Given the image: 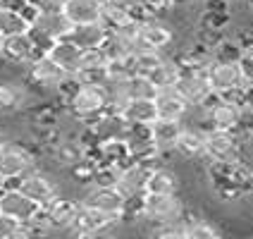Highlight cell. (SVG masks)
<instances>
[{
  "label": "cell",
  "instance_id": "1",
  "mask_svg": "<svg viewBox=\"0 0 253 239\" xmlns=\"http://www.w3.org/2000/svg\"><path fill=\"white\" fill-rule=\"evenodd\" d=\"M36 170V153L29 143L7 139L0 148V182L2 187H17V182Z\"/></svg>",
  "mask_w": 253,
  "mask_h": 239
},
{
  "label": "cell",
  "instance_id": "2",
  "mask_svg": "<svg viewBox=\"0 0 253 239\" xmlns=\"http://www.w3.org/2000/svg\"><path fill=\"white\" fill-rule=\"evenodd\" d=\"M67 113L72 120L88 125L96 117L108 113V96L103 86H82L72 94V98L67 100Z\"/></svg>",
  "mask_w": 253,
  "mask_h": 239
},
{
  "label": "cell",
  "instance_id": "3",
  "mask_svg": "<svg viewBox=\"0 0 253 239\" xmlns=\"http://www.w3.org/2000/svg\"><path fill=\"white\" fill-rule=\"evenodd\" d=\"M67 77H70V74H65L48 55H39L34 62L27 65L22 79H24V84H27L31 91H43V94L50 91V94H55L57 89H60V84H62Z\"/></svg>",
  "mask_w": 253,
  "mask_h": 239
},
{
  "label": "cell",
  "instance_id": "4",
  "mask_svg": "<svg viewBox=\"0 0 253 239\" xmlns=\"http://www.w3.org/2000/svg\"><path fill=\"white\" fill-rule=\"evenodd\" d=\"M186 213V206L179 194H172V196H155V194H143L141 201V218L146 223H151L153 227L169 223V220H177Z\"/></svg>",
  "mask_w": 253,
  "mask_h": 239
},
{
  "label": "cell",
  "instance_id": "5",
  "mask_svg": "<svg viewBox=\"0 0 253 239\" xmlns=\"http://www.w3.org/2000/svg\"><path fill=\"white\" fill-rule=\"evenodd\" d=\"M206 158L212 163H244L241 141L234 132L208 129L206 132Z\"/></svg>",
  "mask_w": 253,
  "mask_h": 239
},
{
  "label": "cell",
  "instance_id": "6",
  "mask_svg": "<svg viewBox=\"0 0 253 239\" xmlns=\"http://www.w3.org/2000/svg\"><path fill=\"white\" fill-rule=\"evenodd\" d=\"M79 203L88 206V208H96V211L105 213V215H113L117 220L126 218V198L113 187H93V184H88V189L84 191Z\"/></svg>",
  "mask_w": 253,
  "mask_h": 239
},
{
  "label": "cell",
  "instance_id": "7",
  "mask_svg": "<svg viewBox=\"0 0 253 239\" xmlns=\"http://www.w3.org/2000/svg\"><path fill=\"white\" fill-rule=\"evenodd\" d=\"M17 189H19L24 196L31 198L36 206H41V208H48V206L60 196V189H57V184L53 182V177L41 172V170H34V172L24 175V177L17 182Z\"/></svg>",
  "mask_w": 253,
  "mask_h": 239
},
{
  "label": "cell",
  "instance_id": "8",
  "mask_svg": "<svg viewBox=\"0 0 253 239\" xmlns=\"http://www.w3.org/2000/svg\"><path fill=\"white\" fill-rule=\"evenodd\" d=\"M41 206H36L29 196H24L17 187H2L0 189V213L10 215L19 223H31L41 215Z\"/></svg>",
  "mask_w": 253,
  "mask_h": 239
},
{
  "label": "cell",
  "instance_id": "9",
  "mask_svg": "<svg viewBox=\"0 0 253 239\" xmlns=\"http://www.w3.org/2000/svg\"><path fill=\"white\" fill-rule=\"evenodd\" d=\"M172 43H174V31L163 19H146L136 27V50L163 53Z\"/></svg>",
  "mask_w": 253,
  "mask_h": 239
},
{
  "label": "cell",
  "instance_id": "10",
  "mask_svg": "<svg viewBox=\"0 0 253 239\" xmlns=\"http://www.w3.org/2000/svg\"><path fill=\"white\" fill-rule=\"evenodd\" d=\"M206 79H208L211 91L217 96H227L241 86H246L244 77H241L239 62H212L206 72Z\"/></svg>",
  "mask_w": 253,
  "mask_h": 239
},
{
  "label": "cell",
  "instance_id": "11",
  "mask_svg": "<svg viewBox=\"0 0 253 239\" xmlns=\"http://www.w3.org/2000/svg\"><path fill=\"white\" fill-rule=\"evenodd\" d=\"M41 55L36 50V46L31 41L29 34H19V36H5L0 43V60H5L10 67H24L27 70L29 62H34Z\"/></svg>",
  "mask_w": 253,
  "mask_h": 239
},
{
  "label": "cell",
  "instance_id": "12",
  "mask_svg": "<svg viewBox=\"0 0 253 239\" xmlns=\"http://www.w3.org/2000/svg\"><path fill=\"white\" fill-rule=\"evenodd\" d=\"M148 172H151V168L143 165V163H129V165H125V168L120 170V180H117V187H115V189H117L126 201L143 198Z\"/></svg>",
  "mask_w": 253,
  "mask_h": 239
},
{
  "label": "cell",
  "instance_id": "13",
  "mask_svg": "<svg viewBox=\"0 0 253 239\" xmlns=\"http://www.w3.org/2000/svg\"><path fill=\"white\" fill-rule=\"evenodd\" d=\"M79 208H82V203L77 198L57 196L43 211H45V220H48L50 230H74L77 218H79Z\"/></svg>",
  "mask_w": 253,
  "mask_h": 239
},
{
  "label": "cell",
  "instance_id": "14",
  "mask_svg": "<svg viewBox=\"0 0 253 239\" xmlns=\"http://www.w3.org/2000/svg\"><path fill=\"white\" fill-rule=\"evenodd\" d=\"M174 91L189 103V108H201L203 100L212 94L208 79H206V72H184Z\"/></svg>",
  "mask_w": 253,
  "mask_h": 239
},
{
  "label": "cell",
  "instance_id": "15",
  "mask_svg": "<svg viewBox=\"0 0 253 239\" xmlns=\"http://www.w3.org/2000/svg\"><path fill=\"white\" fill-rule=\"evenodd\" d=\"M29 86L14 79H2L0 82V115H12V113H24L29 105Z\"/></svg>",
  "mask_w": 253,
  "mask_h": 239
},
{
  "label": "cell",
  "instance_id": "16",
  "mask_svg": "<svg viewBox=\"0 0 253 239\" xmlns=\"http://www.w3.org/2000/svg\"><path fill=\"white\" fill-rule=\"evenodd\" d=\"M103 0H65L62 14L72 27H86V24H100Z\"/></svg>",
  "mask_w": 253,
  "mask_h": 239
},
{
  "label": "cell",
  "instance_id": "17",
  "mask_svg": "<svg viewBox=\"0 0 253 239\" xmlns=\"http://www.w3.org/2000/svg\"><path fill=\"white\" fill-rule=\"evenodd\" d=\"M182 189V177L168 165H155L148 172L146 180V194H155V196H172L179 194Z\"/></svg>",
  "mask_w": 253,
  "mask_h": 239
},
{
  "label": "cell",
  "instance_id": "18",
  "mask_svg": "<svg viewBox=\"0 0 253 239\" xmlns=\"http://www.w3.org/2000/svg\"><path fill=\"white\" fill-rule=\"evenodd\" d=\"M82 53H84L82 48H77L72 41L62 39V41L53 43V46H50V50H48L45 55L50 57V60H53V62H55L65 74L74 77V74L79 72V65H82Z\"/></svg>",
  "mask_w": 253,
  "mask_h": 239
},
{
  "label": "cell",
  "instance_id": "19",
  "mask_svg": "<svg viewBox=\"0 0 253 239\" xmlns=\"http://www.w3.org/2000/svg\"><path fill=\"white\" fill-rule=\"evenodd\" d=\"M155 110H158V120H174V122H184V117L189 115V103L174 91V89H165L158 94L155 98Z\"/></svg>",
  "mask_w": 253,
  "mask_h": 239
},
{
  "label": "cell",
  "instance_id": "20",
  "mask_svg": "<svg viewBox=\"0 0 253 239\" xmlns=\"http://www.w3.org/2000/svg\"><path fill=\"white\" fill-rule=\"evenodd\" d=\"M98 155H100V163L115 165V168H120V170L131 163L129 141H126L125 137H110V139H103L98 143Z\"/></svg>",
  "mask_w": 253,
  "mask_h": 239
},
{
  "label": "cell",
  "instance_id": "21",
  "mask_svg": "<svg viewBox=\"0 0 253 239\" xmlns=\"http://www.w3.org/2000/svg\"><path fill=\"white\" fill-rule=\"evenodd\" d=\"M174 151L189 160L194 158H206V132L201 127H189L184 125L179 139L174 143Z\"/></svg>",
  "mask_w": 253,
  "mask_h": 239
},
{
  "label": "cell",
  "instance_id": "22",
  "mask_svg": "<svg viewBox=\"0 0 253 239\" xmlns=\"http://www.w3.org/2000/svg\"><path fill=\"white\" fill-rule=\"evenodd\" d=\"M117 117H120L126 127H131V125H153L155 120H158L155 100H129L125 108L117 113Z\"/></svg>",
  "mask_w": 253,
  "mask_h": 239
},
{
  "label": "cell",
  "instance_id": "23",
  "mask_svg": "<svg viewBox=\"0 0 253 239\" xmlns=\"http://www.w3.org/2000/svg\"><path fill=\"white\" fill-rule=\"evenodd\" d=\"M108 39V29L103 24H86V27H72L67 41H72L82 50H96L103 48V43Z\"/></svg>",
  "mask_w": 253,
  "mask_h": 239
},
{
  "label": "cell",
  "instance_id": "24",
  "mask_svg": "<svg viewBox=\"0 0 253 239\" xmlns=\"http://www.w3.org/2000/svg\"><path fill=\"white\" fill-rule=\"evenodd\" d=\"M186 122H174V120H155L151 125V139L160 151H174V143L179 139Z\"/></svg>",
  "mask_w": 253,
  "mask_h": 239
},
{
  "label": "cell",
  "instance_id": "25",
  "mask_svg": "<svg viewBox=\"0 0 253 239\" xmlns=\"http://www.w3.org/2000/svg\"><path fill=\"white\" fill-rule=\"evenodd\" d=\"M182 74H184V70H182V65L177 62V57H163V62L155 67L148 79L158 86V91H165V89H174V86L179 84Z\"/></svg>",
  "mask_w": 253,
  "mask_h": 239
},
{
  "label": "cell",
  "instance_id": "26",
  "mask_svg": "<svg viewBox=\"0 0 253 239\" xmlns=\"http://www.w3.org/2000/svg\"><path fill=\"white\" fill-rule=\"evenodd\" d=\"M120 223H122V220H117L113 215H105V213L96 211V208L82 206V208H79V218H77V225L74 227H86V230H96V232L110 235V230H115Z\"/></svg>",
  "mask_w": 253,
  "mask_h": 239
},
{
  "label": "cell",
  "instance_id": "27",
  "mask_svg": "<svg viewBox=\"0 0 253 239\" xmlns=\"http://www.w3.org/2000/svg\"><path fill=\"white\" fill-rule=\"evenodd\" d=\"M163 53H158V50H136L134 55H131V70L136 77H151L153 70L163 62Z\"/></svg>",
  "mask_w": 253,
  "mask_h": 239
},
{
  "label": "cell",
  "instance_id": "28",
  "mask_svg": "<svg viewBox=\"0 0 253 239\" xmlns=\"http://www.w3.org/2000/svg\"><path fill=\"white\" fill-rule=\"evenodd\" d=\"M158 86L148 77H131L129 79V98L131 100H155L158 98Z\"/></svg>",
  "mask_w": 253,
  "mask_h": 239
},
{
  "label": "cell",
  "instance_id": "29",
  "mask_svg": "<svg viewBox=\"0 0 253 239\" xmlns=\"http://www.w3.org/2000/svg\"><path fill=\"white\" fill-rule=\"evenodd\" d=\"M241 55H244V50L239 48V43L229 36H225L212 48V62H239Z\"/></svg>",
  "mask_w": 253,
  "mask_h": 239
},
{
  "label": "cell",
  "instance_id": "30",
  "mask_svg": "<svg viewBox=\"0 0 253 239\" xmlns=\"http://www.w3.org/2000/svg\"><path fill=\"white\" fill-rule=\"evenodd\" d=\"M153 239H186V215L153 227Z\"/></svg>",
  "mask_w": 253,
  "mask_h": 239
},
{
  "label": "cell",
  "instance_id": "31",
  "mask_svg": "<svg viewBox=\"0 0 253 239\" xmlns=\"http://www.w3.org/2000/svg\"><path fill=\"white\" fill-rule=\"evenodd\" d=\"M186 215V239H217L220 235L215 232V227L201 218H191L189 213Z\"/></svg>",
  "mask_w": 253,
  "mask_h": 239
},
{
  "label": "cell",
  "instance_id": "32",
  "mask_svg": "<svg viewBox=\"0 0 253 239\" xmlns=\"http://www.w3.org/2000/svg\"><path fill=\"white\" fill-rule=\"evenodd\" d=\"M117 180H120V168H115V165H105V163H100L96 165V175H93V187H117Z\"/></svg>",
  "mask_w": 253,
  "mask_h": 239
},
{
  "label": "cell",
  "instance_id": "33",
  "mask_svg": "<svg viewBox=\"0 0 253 239\" xmlns=\"http://www.w3.org/2000/svg\"><path fill=\"white\" fill-rule=\"evenodd\" d=\"M139 5L143 7V12L151 19H163L168 12H172V0H139Z\"/></svg>",
  "mask_w": 253,
  "mask_h": 239
},
{
  "label": "cell",
  "instance_id": "34",
  "mask_svg": "<svg viewBox=\"0 0 253 239\" xmlns=\"http://www.w3.org/2000/svg\"><path fill=\"white\" fill-rule=\"evenodd\" d=\"M19 230H22V223H19V220H14L10 215H2V213H0V239H17Z\"/></svg>",
  "mask_w": 253,
  "mask_h": 239
},
{
  "label": "cell",
  "instance_id": "35",
  "mask_svg": "<svg viewBox=\"0 0 253 239\" xmlns=\"http://www.w3.org/2000/svg\"><path fill=\"white\" fill-rule=\"evenodd\" d=\"M198 0H172V7L174 10H186V7H194Z\"/></svg>",
  "mask_w": 253,
  "mask_h": 239
},
{
  "label": "cell",
  "instance_id": "36",
  "mask_svg": "<svg viewBox=\"0 0 253 239\" xmlns=\"http://www.w3.org/2000/svg\"><path fill=\"white\" fill-rule=\"evenodd\" d=\"M14 0H0V10H7V7H12Z\"/></svg>",
  "mask_w": 253,
  "mask_h": 239
},
{
  "label": "cell",
  "instance_id": "37",
  "mask_svg": "<svg viewBox=\"0 0 253 239\" xmlns=\"http://www.w3.org/2000/svg\"><path fill=\"white\" fill-rule=\"evenodd\" d=\"M5 141H7V137H5V134L0 132V148H2V143H5Z\"/></svg>",
  "mask_w": 253,
  "mask_h": 239
},
{
  "label": "cell",
  "instance_id": "38",
  "mask_svg": "<svg viewBox=\"0 0 253 239\" xmlns=\"http://www.w3.org/2000/svg\"><path fill=\"white\" fill-rule=\"evenodd\" d=\"M244 5H249V7H253V0H241Z\"/></svg>",
  "mask_w": 253,
  "mask_h": 239
},
{
  "label": "cell",
  "instance_id": "39",
  "mask_svg": "<svg viewBox=\"0 0 253 239\" xmlns=\"http://www.w3.org/2000/svg\"><path fill=\"white\" fill-rule=\"evenodd\" d=\"M249 177H251V184H253V168H249Z\"/></svg>",
  "mask_w": 253,
  "mask_h": 239
},
{
  "label": "cell",
  "instance_id": "40",
  "mask_svg": "<svg viewBox=\"0 0 253 239\" xmlns=\"http://www.w3.org/2000/svg\"><path fill=\"white\" fill-rule=\"evenodd\" d=\"M0 43H2V36H0Z\"/></svg>",
  "mask_w": 253,
  "mask_h": 239
},
{
  "label": "cell",
  "instance_id": "41",
  "mask_svg": "<svg viewBox=\"0 0 253 239\" xmlns=\"http://www.w3.org/2000/svg\"><path fill=\"white\" fill-rule=\"evenodd\" d=\"M217 239H222V237H217Z\"/></svg>",
  "mask_w": 253,
  "mask_h": 239
}]
</instances>
